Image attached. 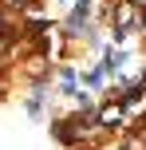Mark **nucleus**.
Instances as JSON below:
<instances>
[{
    "label": "nucleus",
    "instance_id": "obj_1",
    "mask_svg": "<svg viewBox=\"0 0 146 150\" xmlns=\"http://www.w3.org/2000/svg\"><path fill=\"white\" fill-rule=\"evenodd\" d=\"M118 115H123V111H118V107H103L99 122H118Z\"/></svg>",
    "mask_w": 146,
    "mask_h": 150
}]
</instances>
